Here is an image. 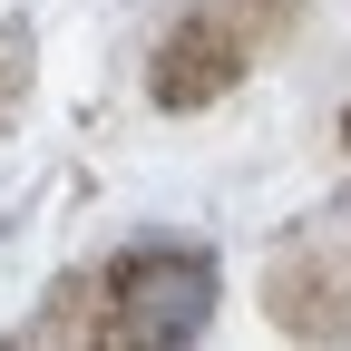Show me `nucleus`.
<instances>
[{"label": "nucleus", "instance_id": "obj_1", "mask_svg": "<svg viewBox=\"0 0 351 351\" xmlns=\"http://www.w3.org/2000/svg\"><path fill=\"white\" fill-rule=\"evenodd\" d=\"M215 313V263L205 254H137L117 274V322L137 341H186Z\"/></svg>", "mask_w": 351, "mask_h": 351}]
</instances>
